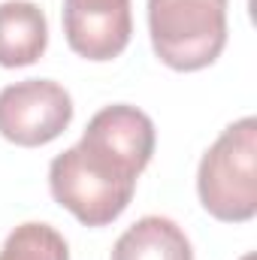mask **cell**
<instances>
[{
  "instance_id": "8",
  "label": "cell",
  "mask_w": 257,
  "mask_h": 260,
  "mask_svg": "<svg viewBox=\"0 0 257 260\" xmlns=\"http://www.w3.org/2000/svg\"><path fill=\"white\" fill-rule=\"evenodd\" d=\"M0 260H70V245L52 224L27 221L6 236Z\"/></svg>"
},
{
  "instance_id": "3",
  "label": "cell",
  "mask_w": 257,
  "mask_h": 260,
  "mask_svg": "<svg viewBox=\"0 0 257 260\" xmlns=\"http://www.w3.org/2000/svg\"><path fill=\"white\" fill-rule=\"evenodd\" d=\"M148 37L170 70L215 64L227 46V0H148Z\"/></svg>"
},
{
  "instance_id": "9",
  "label": "cell",
  "mask_w": 257,
  "mask_h": 260,
  "mask_svg": "<svg viewBox=\"0 0 257 260\" xmlns=\"http://www.w3.org/2000/svg\"><path fill=\"white\" fill-rule=\"evenodd\" d=\"M242 260H254V257H251V254H245V257H242Z\"/></svg>"
},
{
  "instance_id": "6",
  "label": "cell",
  "mask_w": 257,
  "mask_h": 260,
  "mask_svg": "<svg viewBox=\"0 0 257 260\" xmlns=\"http://www.w3.org/2000/svg\"><path fill=\"white\" fill-rule=\"evenodd\" d=\"M49 21L34 0L0 3V67H30L46 55Z\"/></svg>"
},
{
  "instance_id": "5",
  "label": "cell",
  "mask_w": 257,
  "mask_h": 260,
  "mask_svg": "<svg viewBox=\"0 0 257 260\" xmlns=\"http://www.w3.org/2000/svg\"><path fill=\"white\" fill-rule=\"evenodd\" d=\"M130 0H64L67 46L85 61H112L130 43Z\"/></svg>"
},
{
  "instance_id": "7",
  "label": "cell",
  "mask_w": 257,
  "mask_h": 260,
  "mask_svg": "<svg viewBox=\"0 0 257 260\" xmlns=\"http://www.w3.org/2000/svg\"><path fill=\"white\" fill-rule=\"evenodd\" d=\"M109 260H194V248L173 218L145 215L118 236Z\"/></svg>"
},
{
  "instance_id": "1",
  "label": "cell",
  "mask_w": 257,
  "mask_h": 260,
  "mask_svg": "<svg viewBox=\"0 0 257 260\" xmlns=\"http://www.w3.org/2000/svg\"><path fill=\"white\" fill-rule=\"evenodd\" d=\"M154 121L130 106H103L82 139L49 164V188L55 203L85 227H106L124 215L136 179L154 154Z\"/></svg>"
},
{
  "instance_id": "4",
  "label": "cell",
  "mask_w": 257,
  "mask_h": 260,
  "mask_svg": "<svg viewBox=\"0 0 257 260\" xmlns=\"http://www.w3.org/2000/svg\"><path fill=\"white\" fill-rule=\"evenodd\" d=\"M73 121V97L52 79H24L0 91V136L21 148L49 145Z\"/></svg>"
},
{
  "instance_id": "2",
  "label": "cell",
  "mask_w": 257,
  "mask_h": 260,
  "mask_svg": "<svg viewBox=\"0 0 257 260\" xmlns=\"http://www.w3.org/2000/svg\"><path fill=\"white\" fill-rule=\"evenodd\" d=\"M203 209L224 224H245L257 215V121L239 118L209 145L197 167Z\"/></svg>"
}]
</instances>
